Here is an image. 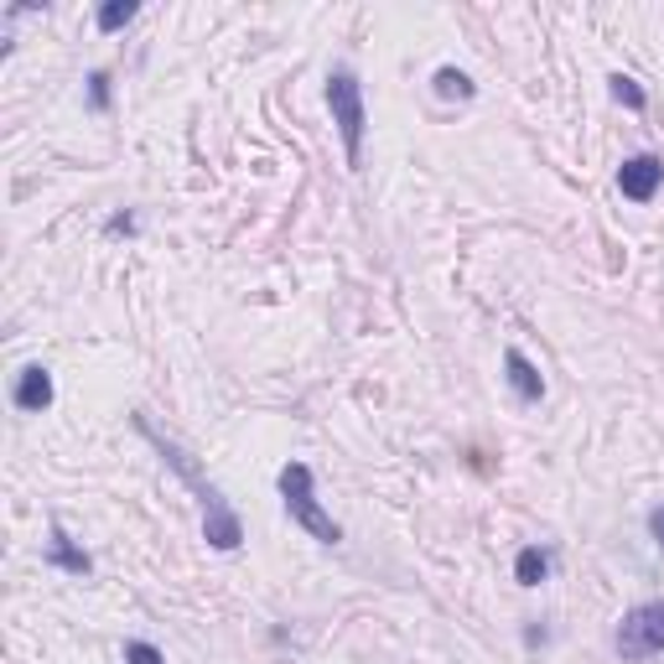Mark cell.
Segmentation results:
<instances>
[{
  "instance_id": "1",
  "label": "cell",
  "mask_w": 664,
  "mask_h": 664,
  "mask_svg": "<svg viewBox=\"0 0 664 664\" xmlns=\"http://www.w3.org/2000/svg\"><path fill=\"white\" fill-rule=\"evenodd\" d=\"M130 421H136V431L146 441H152L156 452H162V462L172 472H177L182 484L193 488L197 494V504H203V540L213 545V550H240L244 545V525H240V514L228 509V498L218 494V488L208 484V478H203V468H197L193 462V452H187V447H182V441H172L166 437V431H156L152 426V416H146V410H136V416H130Z\"/></svg>"
},
{
  "instance_id": "2",
  "label": "cell",
  "mask_w": 664,
  "mask_h": 664,
  "mask_svg": "<svg viewBox=\"0 0 664 664\" xmlns=\"http://www.w3.org/2000/svg\"><path fill=\"white\" fill-rule=\"evenodd\" d=\"M328 109H332L338 136H343L348 166L359 172V166H363V130H369V115H363V84H359L353 68H332V74H328Z\"/></svg>"
},
{
  "instance_id": "3",
  "label": "cell",
  "mask_w": 664,
  "mask_h": 664,
  "mask_svg": "<svg viewBox=\"0 0 664 664\" xmlns=\"http://www.w3.org/2000/svg\"><path fill=\"white\" fill-rule=\"evenodd\" d=\"M275 484H281V504H286V514L306 529V535H312V540H322V545H338V540H343L338 519H332V514H322L318 494H312V468H306V462H286Z\"/></svg>"
},
{
  "instance_id": "4",
  "label": "cell",
  "mask_w": 664,
  "mask_h": 664,
  "mask_svg": "<svg viewBox=\"0 0 664 664\" xmlns=\"http://www.w3.org/2000/svg\"><path fill=\"white\" fill-rule=\"evenodd\" d=\"M613 650L628 664H644L654 654H664V603H638L623 613L618 634H613Z\"/></svg>"
},
{
  "instance_id": "5",
  "label": "cell",
  "mask_w": 664,
  "mask_h": 664,
  "mask_svg": "<svg viewBox=\"0 0 664 664\" xmlns=\"http://www.w3.org/2000/svg\"><path fill=\"white\" fill-rule=\"evenodd\" d=\"M664 187V162L650 152L628 156V162L618 166V193L628 197V203H654V193Z\"/></svg>"
},
{
  "instance_id": "6",
  "label": "cell",
  "mask_w": 664,
  "mask_h": 664,
  "mask_svg": "<svg viewBox=\"0 0 664 664\" xmlns=\"http://www.w3.org/2000/svg\"><path fill=\"white\" fill-rule=\"evenodd\" d=\"M16 410H27V416H42L52 406V374H47L42 363H27L21 374H16V390H11Z\"/></svg>"
},
{
  "instance_id": "7",
  "label": "cell",
  "mask_w": 664,
  "mask_h": 664,
  "mask_svg": "<svg viewBox=\"0 0 664 664\" xmlns=\"http://www.w3.org/2000/svg\"><path fill=\"white\" fill-rule=\"evenodd\" d=\"M504 379L514 384V394L525 400V406H535V400H545V379H540V369L519 353V348H504Z\"/></svg>"
},
{
  "instance_id": "8",
  "label": "cell",
  "mask_w": 664,
  "mask_h": 664,
  "mask_svg": "<svg viewBox=\"0 0 664 664\" xmlns=\"http://www.w3.org/2000/svg\"><path fill=\"white\" fill-rule=\"evenodd\" d=\"M47 566H58V572H74V576H89V572H94V560L84 556L74 540H68V529H62V525L47 529Z\"/></svg>"
},
{
  "instance_id": "9",
  "label": "cell",
  "mask_w": 664,
  "mask_h": 664,
  "mask_svg": "<svg viewBox=\"0 0 664 664\" xmlns=\"http://www.w3.org/2000/svg\"><path fill=\"white\" fill-rule=\"evenodd\" d=\"M545 576H550V550H540V545H525V550H519V560H514V582H519V587H540Z\"/></svg>"
},
{
  "instance_id": "10",
  "label": "cell",
  "mask_w": 664,
  "mask_h": 664,
  "mask_svg": "<svg viewBox=\"0 0 664 664\" xmlns=\"http://www.w3.org/2000/svg\"><path fill=\"white\" fill-rule=\"evenodd\" d=\"M431 84H437V99H472V78L462 74V68H437V78H431Z\"/></svg>"
},
{
  "instance_id": "11",
  "label": "cell",
  "mask_w": 664,
  "mask_h": 664,
  "mask_svg": "<svg viewBox=\"0 0 664 664\" xmlns=\"http://www.w3.org/2000/svg\"><path fill=\"white\" fill-rule=\"evenodd\" d=\"M136 0H109V6H99V16H94V21H99V31H120V27H130V21H136Z\"/></svg>"
},
{
  "instance_id": "12",
  "label": "cell",
  "mask_w": 664,
  "mask_h": 664,
  "mask_svg": "<svg viewBox=\"0 0 664 664\" xmlns=\"http://www.w3.org/2000/svg\"><path fill=\"white\" fill-rule=\"evenodd\" d=\"M607 89H613V99H618L623 109H644V105H650V94L638 89V78H628V74H613V78H607Z\"/></svg>"
},
{
  "instance_id": "13",
  "label": "cell",
  "mask_w": 664,
  "mask_h": 664,
  "mask_svg": "<svg viewBox=\"0 0 664 664\" xmlns=\"http://www.w3.org/2000/svg\"><path fill=\"white\" fill-rule=\"evenodd\" d=\"M89 109H94V115H105V109H109V74H105V68H94V74H89Z\"/></svg>"
},
{
  "instance_id": "14",
  "label": "cell",
  "mask_w": 664,
  "mask_h": 664,
  "mask_svg": "<svg viewBox=\"0 0 664 664\" xmlns=\"http://www.w3.org/2000/svg\"><path fill=\"white\" fill-rule=\"evenodd\" d=\"M125 664H166V660H162V650H156V644H146V638H130V644H125Z\"/></svg>"
},
{
  "instance_id": "15",
  "label": "cell",
  "mask_w": 664,
  "mask_h": 664,
  "mask_svg": "<svg viewBox=\"0 0 664 664\" xmlns=\"http://www.w3.org/2000/svg\"><path fill=\"white\" fill-rule=\"evenodd\" d=\"M105 228H109V234H125V240H130V234H136L140 224H136V218H130V213H115V218H109Z\"/></svg>"
},
{
  "instance_id": "16",
  "label": "cell",
  "mask_w": 664,
  "mask_h": 664,
  "mask_svg": "<svg viewBox=\"0 0 664 664\" xmlns=\"http://www.w3.org/2000/svg\"><path fill=\"white\" fill-rule=\"evenodd\" d=\"M650 535L664 545V504H660V509H650Z\"/></svg>"
}]
</instances>
